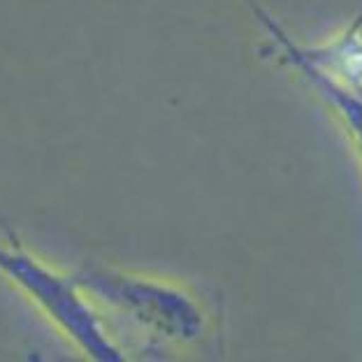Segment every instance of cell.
I'll return each instance as SVG.
<instances>
[{
    "label": "cell",
    "instance_id": "obj_1",
    "mask_svg": "<svg viewBox=\"0 0 362 362\" xmlns=\"http://www.w3.org/2000/svg\"><path fill=\"white\" fill-rule=\"evenodd\" d=\"M0 274L35 300L45 314L86 351V356L103 362L121 360L119 349L105 337L93 309L77 293V279L61 276L59 272L45 267L21 249V242L0 244Z\"/></svg>",
    "mask_w": 362,
    "mask_h": 362
},
{
    "label": "cell",
    "instance_id": "obj_2",
    "mask_svg": "<svg viewBox=\"0 0 362 362\" xmlns=\"http://www.w3.org/2000/svg\"><path fill=\"white\" fill-rule=\"evenodd\" d=\"M77 284L86 286L88 291L103 295L119 307L133 311L137 318L146 323L163 325L165 330H181L188 332V323L195 314H191L188 302L179 300V295L170 293L168 288H158L153 284L135 281L128 276L107 274V272H86L77 276Z\"/></svg>",
    "mask_w": 362,
    "mask_h": 362
},
{
    "label": "cell",
    "instance_id": "obj_3",
    "mask_svg": "<svg viewBox=\"0 0 362 362\" xmlns=\"http://www.w3.org/2000/svg\"><path fill=\"white\" fill-rule=\"evenodd\" d=\"M0 226H3V233L7 235V240H10V242H19V237H16V233L12 230V226L7 223V218H5L3 209H0Z\"/></svg>",
    "mask_w": 362,
    "mask_h": 362
}]
</instances>
